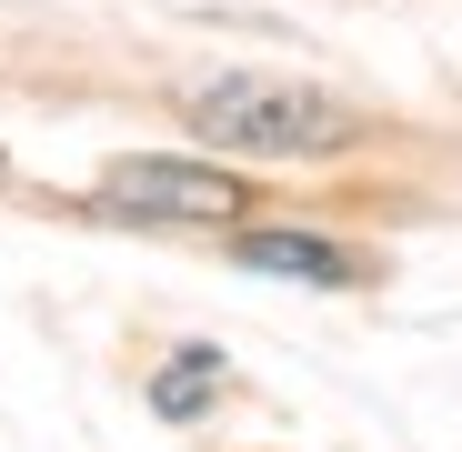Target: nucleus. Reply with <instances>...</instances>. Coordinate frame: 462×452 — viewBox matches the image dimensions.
Wrapping results in <instances>:
<instances>
[{
    "instance_id": "nucleus-1",
    "label": "nucleus",
    "mask_w": 462,
    "mask_h": 452,
    "mask_svg": "<svg viewBox=\"0 0 462 452\" xmlns=\"http://www.w3.org/2000/svg\"><path fill=\"white\" fill-rule=\"evenodd\" d=\"M191 131L211 151H252V161H322L362 131L352 101H332L322 81H282V70H231V81L191 91Z\"/></svg>"
},
{
    "instance_id": "nucleus-2",
    "label": "nucleus",
    "mask_w": 462,
    "mask_h": 452,
    "mask_svg": "<svg viewBox=\"0 0 462 452\" xmlns=\"http://www.w3.org/2000/svg\"><path fill=\"white\" fill-rule=\"evenodd\" d=\"M242 201L252 191L221 161H162V151H131L91 181V211H111V221H242Z\"/></svg>"
},
{
    "instance_id": "nucleus-4",
    "label": "nucleus",
    "mask_w": 462,
    "mask_h": 452,
    "mask_svg": "<svg viewBox=\"0 0 462 452\" xmlns=\"http://www.w3.org/2000/svg\"><path fill=\"white\" fill-rule=\"evenodd\" d=\"M221 383H231L221 352H171L162 372H151V412H162V422H201L221 402Z\"/></svg>"
},
{
    "instance_id": "nucleus-3",
    "label": "nucleus",
    "mask_w": 462,
    "mask_h": 452,
    "mask_svg": "<svg viewBox=\"0 0 462 452\" xmlns=\"http://www.w3.org/2000/svg\"><path fill=\"white\" fill-rule=\"evenodd\" d=\"M231 262H242V272H282V281H322V291L362 281V262H352L342 242H322V232H242Z\"/></svg>"
}]
</instances>
